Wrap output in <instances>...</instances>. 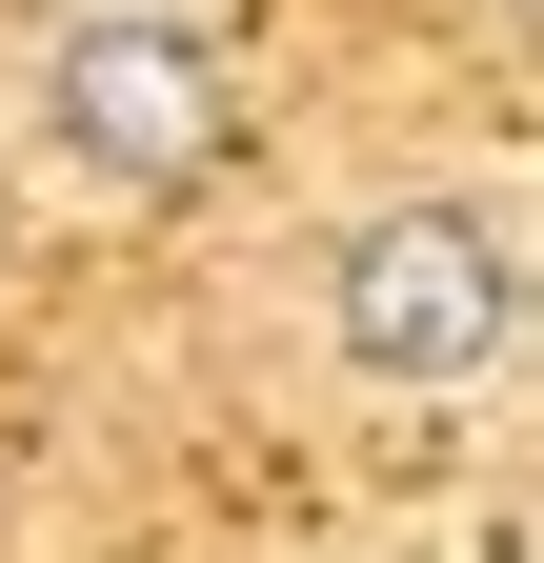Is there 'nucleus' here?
I'll return each instance as SVG.
<instances>
[{
	"instance_id": "1",
	"label": "nucleus",
	"mask_w": 544,
	"mask_h": 563,
	"mask_svg": "<svg viewBox=\"0 0 544 563\" xmlns=\"http://www.w3.org/2000/svg\"><path fill=\"white\" fill-rule=\"evenodd\" d=\"M504 222L485 201H383V222L344 242V363L363 383H485L504 363Z\"/></svg>"
},
{
	"instance_id": "2",
	"label": "nucleus",
	"mask_w": 544,
	"mask_h": 563,
	"mask_svg": "<svg viewBox=\"0 0 544 563\" xmlns=\"http://www.w3.org/2000/svg\"><path fill=\"white\" fill-rule=\"evenodd\" d=\"M41 101H61V162L121 181V201H182V181L242 162V101H222V60H202L182 21H81Z\"/></svg>"
}]
</instances>
